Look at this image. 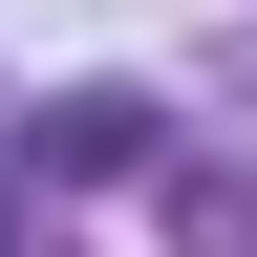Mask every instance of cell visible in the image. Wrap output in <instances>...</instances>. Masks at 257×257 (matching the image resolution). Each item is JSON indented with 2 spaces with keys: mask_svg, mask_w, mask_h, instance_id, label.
<instances>
[{
  "mask_svg": "<svg viewBox=\"0 0 257 257\" xmlns=\"http://www.w3.org/2000/svg\"><path fill=\"white\" fill-rule=\"evenodd\" d=\"M150 150H172V107H150V86H64V107L22 128V172H43V193H107V172H150Z\"/></svg>",
  "mask_w": 257,
  "mask_h": 257,
  "instance_id": "obj_1",
  "label": "cell"
},
{
  "mask_svg": "<svg viewBox=\"0 0 257 257\" xmlns=\"http://www.w3.org/2000/svg\"><path fill=\"white\" fill-rule=\"evenodd\" d=\"M193 257H257V214H236V193H214V214H193Z\"/></svg>",
  "mask_w": 257,
  "mask_h": 257,
  "instance_id": "obj_2",
  "label": "cell"
}]
</instances>
